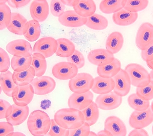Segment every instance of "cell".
<instances>
[{"instance_id": "obj_53", "label": "cell", "mask_w": 153, "mask_h": 136, "mask_svg": "<svg viewBox=\"0 0 153 136\" xmlns=\"http://www.w3.org/2000/svg\"><path fill=\"white\" fill-rule=\"evenodd\" d=\"M97 134L95 132H93V131H90L89 133L88 136H97Z\"/></svg>"}, {"instance_id": "obj_40", "label": "cell", "mask_w": 153, "mask_h": 136, "mask_svg": "<svg viewBox=\"0 0 153 136\" xmlns=\"http://www.w3.org/2000/svg\"><path fill=\"white\" fill-rule=\"evenodd\" d=\"M51 124L48 135L50 136H68L69 130L62 127L56 122L54 119H52Z\"/></svg>"}, {"instance_id": "obj_15", "label": "cell", "mask_w": 153, "mask_h": 136, "mask_svg": "<svg viewBox=\"0 0 153 136\" xmlns=\"http://www.w3.org/2000/svg\"><path fill=\"white\" fill-rule=\"evenodd\" d=\"M58 20L60 24L65 27L78 28L86 24L87 18L80 16L74 10H68L58 17Z\"/></svg>"}, {"instance_id": "obj_32", "label": "cell", "mask_w": 153, "mask_h": 136, "mask_svg": "<svg viewBox=\"0 0 153 136\" xmlns=\"http://www.w3.org/2000/svg\"><path fill=\"white\" fill-rule=\"evenodd\" d=\"M32 63L31 66L34 68L35 76H42L46 73L47 65L46 58L42 54L34 53L32 55Z\"/></svg>"}, {"instance_id": "obj_34", "label": "cell", "mask_w": 153, "mask_h": 136, "mask_svg": "<svg viewBox=\"0 0 153 136\" xmlns=\"http://www.w3.org/2000/svg\"><path fill=\"white\" fill-rule=\"evenodd\" d=\"M32 56L19 57L13 56L12 58L11 65L12 69L14 71L21 72L26 70L31 66L32 63Z\"/></svg>"}, {"instance_id": "obj_26", "label": "cell", "mask_w": 153, "mask_h": 136, "mask_svg": "<svg viewBox=\"0 0 153 136\" xmlns=\"http://www.w3.org/2000/svg\"><path fill=\"white\" fill-rule=\"evenodd\" d=\"M124 43L123 34L119 32H114L108 36L105 42V48L110 52L114 54L120 51Z\"/></svg>"}, {"instance_id": "obj_8", "label": "cell", "mask_w": 153, "mask_h": 136, "mask_svg": "<svg viewBox=\"0 0 153 136\" xmlns=\"http://www.w3.org/2000/svg\"><path fill=\"white\" fill-rule=\"evenodd\" d=\"M153 121V111L150 107L143 111L134 110L129 119V125L133 129L144 128L150 125Z\"/></svg>"}, {"instance_id": "obj_42", "label": "cell", "mask_w": 153, "mask_h": 136, "mask_svg": "<svg viewBox=\"0 0 153 136\" xmlns=\"http://www.w3.org/2000/svg\"><path fill=\"white\" fill-rule=\"evenodd\" d=\"M11 61L7 53L2 48H0V72H4L9 70Z\"/></svg>"}, {"instance_id": "obj_6", "label": "cell", "mask_w": 153, "mask_h": 136, "mask_svg": "<svg viewBox=\"0 0 153 136\" xmlns=\"http://www.w3.org/2000/svg\"><path fill=\"white\" fill-rule=\"evenodd\" d=\"M123 97L114 92L99 95L96 98L95 103L100 109L104 111L116 109L122 104Z\"/></svg>"}, {"instance_id": "obj_12", "label": "cell", "mask_w": 153, "mask_h": 136, "mask_svg": "<svg viewBox=\"0 0 153 136\" xmlns=\"http://www.w3.org/2000/svg\"><path fill=\"white\" fill-rule=\"evenodd\" d=\"M112 78L114 82V92L122 97L127 95L131 89V84L130 78L125 69L121 68Z\"/></svg>"}, {"instance_id": "obj_18", "label": "cell", "mask_w": 153, "mask_h": 136, "mask_svg": "<svg viewBox=\"0 0 153 136\" xmlns=\"http://www.w3.org/2000/svg\"><path fill=\"white\" fill-rule=\"evenodd\" d=\"M34 94V89L30 84L26 86H19L16 94L12 97L13 101L18 106H28L33 100Z\"/></svg>"}, {"instance_id": "obj_39", "label": "cell", "mask_w": 153, "mask_h": 136, "mask_svg": "<svg viewBox=\"0 0 153 136\" xmlns=\"http://www.w3.org/2000/svg\"><path fill=\"white\" fill-rule=\"evenodd\" d=\"M68 62L75 65L78 69H81L85 64V59L83 54L77 50H75L72 55L66 58Z\"/></svg>"}, {"instance_id": "obj_33", "label": "cell", "mask_w": 153, "mask_h": 136, "mask_svg": "<svg viewBox=\"0 0 153 136\" xmlns=\"http://www.w3.org/2000/svg\"><path fill=\"white\" fill-rule=\"evenodd\" d=\"M41 34L39 22L34 20L28 21V29L24 35L25 38L29 42H34L39 38Z\"/></svg>"}, {"instance_id": "obj_17", "label": "cell", "mask_w": 153, "mask_h": 136, "mask_svg": "<svg viewBox=\"0 0 153 136\" xmlns=\"http://www.w3.org/2000/svg\"><path fill=\"white\" fill-rule=\"evenodd\" d=\"M104 129L110 132L112 136H126L127 133L126 125L118 117L110 116L104 123Z\"/></svg>"}, {"instance_id": "obj_5", "label": "cell", "mask_w": 153, "mask_h": 136, "mask_svg": "<svg viewBox=\"0 0 153 136\" xmlns=\"http://www.w3.org/2000/svg\"><path fill=\"white\" fill-rule=\"evenodd\" d=\"M135 43L140 50H144L153 45V26L148 22L142 23L136 34Z\"/></svg>"}, {"instance_id": "obj_30", "label": "cell", "mask_w": 153, "mask_h": 136, "mask_svg": "<svg viewBox=\"0 0 153 136\" xmlns=\"http://www.w3.org/2000/svg\"><path fill=\"white\" fill-rule=\"evenodd\" d=\"M57 49L55 54L56 56L66 58L72 55L75 50L74 44L67 38H60L57 40Z\"/></svg>"}, {"instance_id": "obj_36", "label": "cell", "mask_w": 153, "mask_h": 136, "mask_svg": "<svg viewBox=\"0 0 153 136\" xmlns=\"http://www.w3.org/2000/svg\"><path fill=\"white\" fill-rule=\"evenodd\" d=\"M12 13L6 4H0V30L7 28L11 21Z\"/></svg>"}, {"instance_id": "obj_35", "label": "cell", "mask_w": 153, "mask_h": 136, "mask_svg": "<svg viewBox=\"0 0 153 136\" xmlns=\"http://www.w3.org/2000/svg\"><path fill=\"white\" fill-rule=\"evenodd\" d=\"M128 103L133 109L135 111H142L149 108L150 102L143 100L138 96L136 93H133L128 98Z\"/></svg>"}, {"instance_id": "obj_25", "label": "cell", "mask_w": 153, "mask_h": 136, "mask_svg": "<svg viewBox=\"0 0 153 136\" xmlns=\"http://www.w3.org/2000/svg\"><path fill=\"white\" fill-rule=\"evenodd\" d=\"M121 67L122 64L120 60L115 58L110 63L104 66H98L97 72L100 76L110 78L117 75L121 69Z\"/></svg>"}, {"instance_id": "obj_54", "label": "cell", "mask_w": 153, "mask_h": 136, "mask_svg": "<svg viewBox=\"0 0 153 136\" xmlns=\"http://www.w3.org/2000/svg\"><path fill=\"white\" fill-rule=\"evenodd\" d=\"M9 0H0V4H6L8 3Z\"/></svg>"}, {"instance_id": "obj_48", "label": "cell", "mask_w": 153, "mask_h": 136, "mask_svg": "<svg viewBox=\"0 0 153 136\" xmlns=\"http://www.w3.org/2000/svg\"><path fill=\"white\" fill-rule=\"evenodd\" d=\"M149 134L144 129H134L129 133V136H148Z\"/></svg>"}, {"instance_id": "obj_28", "label": "cell", "mask_w": 153, "mask_h": 136, "mask_svg": "<svg viewBox=\"0 0 153 136\" xmlns=\"http://www.w3.org/2000/svg\"><path fill=\"white\" fill-rule=\"evenodd\" d=\"M126 0H102L99 5V9L103 13L111 14L123 9Z\"/></svg>"}, {"instance_id": "obj_14", "label": "cell", "mask_w": 153, "mask_h": 136, "mask_svg": "<svg viewBox=\"0 0 153 136\" xmlns=\"http://www.w3.org/2000/svg\"><path fill=\"white\" fill-rule=\"evenodd\" d=\"M93 99V93L91 91L81 93H74L68 98V105L69 108L81 111L88 106Z\"/></svg>"}, {"instance_id": "obj_47", "label": "cell", "mask_w": 153, "mask_h": 136, "mask_svg": "<svg viewBox=\"0 0 153 136\" xmlns=\"http://www.w3.org/2000/svg\"><path fill=\"white\" fill-rule=\"evenodd\" d=\"M141 56L142 60L146 62L153 60V45L141 51Z\"/></svg>"}, {"instance_id": "obj_29", "label": "cell", "mask_w": 153, "mask_h": 136, "mask_svg": "<svg viewBox=\"0 0 153 136\" xmlns=\"http://www.w3.org/2000/svg\"><path fill=\"white\" fill-rule=\"evenodd\" d=\"M87 18L85 25L91 29L95 30H102L106 29L109 22L105 16L95 13Z\"/></svg>"}, {"instance_id": "obj_52", "label": "cell", "mask_w": 153, "mask_h": 136, "mask_svg": "<svg viewBox=\"0 0 153 136\" xmlns=\"http://www.w3.org/2000/svg\"><path fill=\"white\" fill-rule=\"evenodd\" d=\"M146 64L148 67L151 69L152 70L153 69V60H150V61H146Z\"/></svg>"}, {"instance_id": "obj_16", "label": "cell", "mask_w": 153, "mask_h": 136, "mask_svg": "<svg viewBox=\"0 0 153 136\" xmlns=\"http://www.w3.org/2000/svg\"><path fill=\"white\" fill-rule=\"evenodd\" d=\"M114 58V54L107 50L103 48L93 50L88 53L87 56L90 63L98 66L110 63Z\"/></svg>"}, {"instance_id": "obj_21", "label": "cell", "mask_w": 153, "mask_h": 136, "mask_svg": "<svg viewBox=\"0 0 153 136\" xmlns=\"http://www.w3.org/2000/svg\"><path fill=\"white\" fill-rule=\"evenodd\" d=\"M0 84L2 90L7 96L13 97L16 94L19 86L14 82L13 74L10 71L1 73Z\"/></svg>"}, {"instance_id": "obj_45", "label": "cell", "mask_w": 153, "mask_h": 136, "mask_svg": "<svg viewBox=\"0 0 153 136\" xmlns=\"http://www.w3.org/2000/svg\"><path fill=\"white\" fill-rule=\"evenodd\" d=\"M13 126L9 122H1L0 136H7L9 134L14 132Z\"/></svg>"}, {"instance_id": "obj_20", "label": "cell", "mask_w": 153, "mask_h": 136, "mask_svg": "<svg viewBox=\"0 0 153 136\" xmlns=\"http://www.w3.org/2000/svg\"><path fill=\"white\" fill-rule=\"evenodd\" d=\"M10 115L6 118L7 121L14 126H19L24 122L29 116L30 109L28 106H21L14 103Z\"/></svg>"}, {"instance_id": "obj_22", "label": "cell", "mask_w": 153, "mask_h": 136, "mask_svg": "<svg viewBox=\"0 0 153 136\" xmlns=\"http://www.w3.org/2000/svg\"><path fill=\"white\" fill-rule=\"evenodd\" d=\"M138 16V13L131 12L123 8L114 13L112 15V20L117 25L125 27L130 25L136 22Z\"/></svg>"}, {"instance_id": "obj_44", "label": "cell", "mask_w": 153, "mask_h": 136, "mask_svg": "<svg viewBox=\"0 0 153 136\" xmlns=\"http://www.w3.org/2000/svg\"><path fill=\"white\" fill-rule=\"evenodd\" d=\"M12 105L4 99H0V119H6L11 113Z\"/></svg>"}, {"instance_id": "obj_2", "label": "cell", "mask_w": 153, "mask_h": 136, "mask_svg": "<svg viewBox=\"0 0 153 136\" xmlns=\"http://www.w3.org/2000/svg\"><path fill=\"white\" fill-rule=\"evenodd\" d=\"M54 119L62 127L68 130L79 127L85 123L81 111L69 107L57 111L54 115Z\"/></svg>"}, {"instance_id": "obj_27", "label": "cell", "mask_w": 153, "mask_h": 136, "mask_svg": "<svg viewBox=\"0 0 153 136\" xmlns=\"http://www.w3.org/2000/svg\"><path fill=\"white\" fill-rule=\"evenodd\" d=\"M35 76V72L32 66L25 70L21 72L14 71L13 79L18 86H26L30 84Z\"/></svg>"}, {"instance_id": "obj_4", "label": "cell", "mask_w": 153, "mask_h": 136, "mask_svg": "<svg viewBox=\"0 0 153 136\" xmlns=\"http://www.w3.org/2000/svg\"><path fill=\"white\" fill-rule=\"evenodd\" d=\"M94 83V78L91 74L86 72L79 73L70 80L68 87L73 93H81L90 91Z\"/></svg>"}, {"instance_id": "obj_10", "label": "cell", "mask_w": 153, "mask_h": 136, "mask_svg": "<svg viewBox=\"0 0 153 136\" xmlns=\"http://www.w3.org/2000/svg\"><path fill=\"white\" fill-rule=\"evenodd\" d=\"M34 89V94L44 95L49 94L55 89L56 83L54 79L50 76L36 77L31 83Z\"/></svg>"}, {"instance_id": "obj_19", "label": "cell", "mask_w": 153, "mask_h": 136, "mask_svg": "<svg viewBox=\"0 0 153 136\" xmlns=\"http://www.w3.org/2000/svg\"><path fill=\"white\" fill-rule=\"evenodd\" d=\"M28 21L21 14L12 13L11 21L7 28L10 33L15 35L22 36L28 29Z\"/></svg>"}, {"instance_id": "obj_50", "label": "cell", "mask_w": 153, "mask_h": 136, "mask_svg": "<svg viewBox=\"0 0 153 136\" xmlns=\"http://www.w3.org/2000/svg\"><path fill=\"white\" fill-rule=\"evenodd\" d=\"M65 5L70 7H73V4L76 0H61Z\"/></svg>"}, {"instance_id": "obj_9", "label": "cell", "mask_w": 153, "mask_h": 136, "mask_svg": "<svg viewBox=\"0 0 153 136\" xmlns=\"http://www.w3.org/2000/svg\"><path fill=\"white\" fill-rule=\"evenodd\" d=\"M58 47L57 40L50 36H46L37 41L33 48L34 53L42 54L46 58L51 57L56 52Z\"/></svg>"}, {"instance_id": "obj_13", "label": "cell", "mask_w": 153, "mask_h": 136, "mask_svg": "<svg viewBox=\"0 0 153 136\" xmlns=\"http://www.w3.org/2000/svg\"><path fill=\"white\" fill-rule=\"evenodd\" d=\"M29 11L33 19L43 22L49 15V5L47 0H33L30 6Z\"/></svg>"}, {"instance_id": "obj_7", "label": "cell", "mask_w": 153, "mask_h": 136, "mask_svg": "<svg viewBox=\"0 0 153 136\" xmlns=\"http://www.w3.org/2000/svg\"><path fill=\"white\" fill-rule=\"evenodd\" d=\"M79 72L78 67L68 61H62L56 64L52 72L56 78L61 80H71Z\"/></svg>"}, {"instance_id": "obj_23", "label": "cell", "mask_w": 153, "mask_h": 136, "mask_svg": "<svg viewBox=\"0 0 153 136\" xmlns=\"http://www.w3.org/2000/svg\"><path fill=\"white\" fill-rule=\"evenodd\" d=\"M114 82L112 78H106L98 75L94 78L91 90L97 94H105L113 90Z\"/></svg>"}, {"instance_id": "obj_43", "label": "cell", "mask_w": 153, "mask_h": 136, "mask_svg": "<svg viewBox=\"0 0 153 136\" xmlns=\"http://www.w3.org/2000/svg\"><path fill=\"white\" fill-rule=\"evenodd\" d=\"M90 131V126L85 122L79 127L70 129L69 136H88Z\"/></svg>"}, {"instance_id": "obj_11", "label": "cell", "mask_w": 153, "mask_h": 136, "mask_svg": "<svg viewBox=\"0 0 153 136\" xmlns=\"http://www.w3.org/2000/svg\"><path fill=\"white\" fill-rule=\"evenodd\" d=\"M8 52L13 55L19 57L32 56L33 49L28 41L20 39L9 42L6 47Z\"/></svg>"}, {"instance_id": "obj_3", "label": "cell", "mask_w": 153, "mask_h": 136, "mask_svg": "<svg viewBox=\"0 0 153 136\" xmlns=\"http://www.w3.org/2000/svg\"><path fill=\"white\" fill-rule=\"evenodd\" d=\"M124 69L127 73L133 86L143 87L150 83L149 73L142 65L134 63L129 64L126 66Z\"/></svg>"}, {"instance_id": "obj_38", "label": "cell", "mask_w": 153, "mask_h": 136, "mask_svg": "<svg viewBox=\"0 0 153 136\" xmlns=\"http://www.w3.org/2000/svg\"><path fill=\"white\" fill-rule=\"evenodd\" d=\"M136 94L139 97L145 101L152 100L153 98V82L143 87H137Z\"/></svg>"}, {"instance_id": "obj_51", "label": "cell", "mask_w": 153, "mask_h": 136, "mask_svg": "<svg viewBox=\"0 0 153 136\" xmlns=\"http://www.w3.org/2000/svg\"><path fill=\"white\" fill-rule=\"evenodd\" d=\"M25 136V135L24 134L22 133V132H13L12 133L9 134L7 136Z\"/></svg>"}, {"instance_id": "obj_49", "label": "cell", "mask_w": 153, "mask_h": 136, "mask_svg": "<svg viewBox=\"0 0 153 136\" xmlns=\"http://www.w3.org/2000/svg\"><path fill=\"white\" fill-rule=\"evenodd\" d=\"M97 135L98 136H112L110 132L105 129L100 131Z\"/></svg>"}, {"instance_id": "obj_46", "label": "cell", "mask_w": 153, "mask_h": 136, "mask_svg": "<svg viewBox=\"0 0 153 136\" xmlns=\"http://www.w3.org/2000/svg\"><path fill=\"white\" fill-rule=\"evenodd\" d=\"M31 1V0H9L7 3L10 7L18 9L26 6Z\"/></svg>"}, {"instance_id": "obj_41", "label": "cell", "mask_w": 153, "mask_h": 136, "mask_svg": "<svg viewBox=\"0 0 153 136\" xmlns=\"http://www.w3.org/2000/svg\"><path fill=\"white\" fill-rule=\"evenodd\" d=\"M66 5L61 0H51L50 9L51 13L56 17H59L65 12Z\"/></svg>"}, {"instance_id": "obj_24", "label": "cell", "mask_w": 153, "mask_h": 136, "mask_svg": "<svg viewBox=\"0 0 153 136\" xmlns=\"http://www.w3.org/2000/svg\"><path fill=\"white\" fill-rule=\"evenodd\" d=\"M73 7L78 15L84 17L91 16L97 10V6L94 0H76Z\"/></svg>"}, {"instance_id": "obj_1", "label": "cell", "mask_w": 153, "mask_h": 136, "mask_svg": "<svg viewBox=\"0 0 153 136\" xmlns=\"http://www.w3.org/2000/svg\"><path fill=\"white\" fill-rule=\"evenodd\" d=\"M51 121L46 112L36 110L30 113L27 120L28 131L34 136H43L48 134Z\"/></svg>"}, {"instance_id": "obj_37", "label": "cell", "mask_w": 153, "mask_h": 136, "mask_svg": "<svg viewBox=\"0 0 153 136\" xmlns=\"http://www.w3.org/2000/svg\"><path fill=\"white\" fill-rule=\"evenodd\" d=\"M149 4V0H126L124 9L131 12L137 13L145 10Z\"/></svg>"}, {"instance_id": "obj_31", "label": "cell", "mask_w": 153, "mask_h": 136, "mask_svg": "<svg viewBox=\"0 0 153 136\" xmlns=\"http://www.w3.org/2000/svg\"><path fill=\"white\" fill-rule=\"evenodd\" d=\"M84 116L85 122L90 126L97 123L99 118L100 112L95 103L93 101L86 108L80 111Z\"/></svg>"}]
</instances>
